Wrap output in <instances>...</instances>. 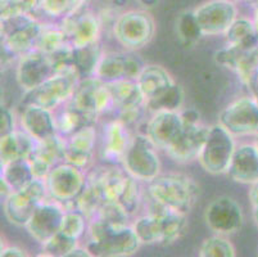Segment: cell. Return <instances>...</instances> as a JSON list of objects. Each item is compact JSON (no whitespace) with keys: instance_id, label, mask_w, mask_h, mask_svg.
Instances as JSON below:
<instances>
[{"instance_id":"obj_32","label":"cell","mask_w":258,"mask_h":257,"mask_svg":"<svg viewBox=\"0 0 258 257\" xmlns=\"http://www.w3.org/2000/svg\"><path fill=\"white\" fill-rule=\"evenodd\" d=\"M103 54L104 52H103L99 41L75 48V66H76L80 80L95 76V71H97Z\"/></svg>"},{"instance_id":"obj_11","label":"cell","mask_w":258,"mask_h":257,"mask_svg":"<svg viewBox=\"0 0 258 257\" xmlns=\"http://www.w3.org/2000/svg\"><path fill=\"white\" fill-rule=\"evenodd\" d=\"M219 124L234 136L258 135V102L252 95L236 99L221 111Z\"/></svg>"},{"instance_id":"obj_17","label":"cell","mask_w":258,"mask_h":257,"mask_svg":"<svg viewBox=\"0 0 258 257\" xmlns=\"http://www.w3.org/2000/svg\"><path fill=\"white\" fill-rule=\"evenodd\" d=\"M144 66L138 57L130 53H104L95 71V77L105 84L119 80H137Z\"/></svg>"},{"instance_id":"obj_12","label":"cell","mask_w":258,"mask_h":257,"mask_svg":"<svg viewBox=\"0 0 258 257\" xmlns=\"http://www.w3.org/2000/svg\"><path fill=\"white\" fill-rule=\"evenodd\" d=\"M205 221L213 233L231 235L243 228L244 214L236 199L227 195L215 198L205 211Z\"/></svg>"},{"instance_id":"obj_2","label":"cell","mask_w":258,"mask_h":257,"mask_svg":"<svg viewBox=\"0 0 258 257\" xmlns=\"http://www.w3.org/2000/svg\"><path fill=\"white\" fill-rule=\"evenodd\" d=\"M89 242L86 248L91 256L125 257L133 256L142 246L133 225H114L100 219H93L88 226Z\"/></svg>"},{"instance_id":"obj_8","label":"cell","mask_w":258,"mask_h":257,"mask_svg":"<svg viewBox=\"0 0 258 257\" xmlns=\"http://www.w3.org/2000/svg\"><path fill=\"white\" fill-rule=\"evenodd\" d=\"M80 77L76 74H55L34 90L26 91L22 105H36L48 110H57L70 102Z\"/></svg>"},{"instance_id":"obj_13","label":"cell","mask_w":258,"mask_h":257,"mask_svg":"<svg viewBox=\"0 0 258 257\" xmlns=\"http://www.w3.org/2000/svg\"><path fill=\"white\" fill-rule=\"evenodd\" d=\"M70 103L97 119L103 113L114 110L113 99L107 84L95 76L80 80Z\"/></svg>"},{"instance_id":"obj_43","label":"cell","mask_w":258,"mask_h":257,"mask_svg":"<svg viewBox=\"0 0 258 257\" xmlns=\"http://www.w3.org/2000/svg\"><path fill=\"white\" fill-rule=\"evenodd\" d=\"M41 13L53 20H62L70 14L69 0H41Z\"/></svg>"},{"instance_id":"obj_37","label":"cell","mask_w":258,"mask_h":257,"mask_svg":"<svg viewBox=\"0 0 258 257\" xmlns=\"http://www.w3.org/2000/svg\"><path fill=\"white\" fill-rule=\"evenodd\" d=\"M236 74L258 102V46L244 57Z\"/></svg>"},{"instance_id":"obj_50","label":"cell","mask_w":258,"mask_h":257,"mask_svg":"<svg viewBox=\"0 0 258 257\" xmlns=\"http://www.w3.org/2000/svg\"><path fill=\"white\" fill-rule=\"evenodd\" d=\"M248 197H249V201H250V203H252V206L258 207V181L250 185L249 194H248Z\"/></svg>"},{"instance_id":"obj_53","label":"cell","mask_w":258,"mask_h":257,"mask_svg":"<svg viewBox=\"0 0 258 257\" xmlns=\"http://www.w3.org/2000/svg\"><path fill=\"white\" fill-rule=\"evenodd\" d=\"M253 220L258 228V207H253Z\"/></svg>"},{"instance_id":"obj_6","label":"cell","mask_w":258,"mask_h":257,"mask_svg":"<svg viewBox=\"0 0 258 257\" xmlns=\"http://www.w3.org/2000/svg\"><path fill=\"white\" fill-rule=\"evenodd\" d=\"M43 22L30 14L2 20V42L6 53L20 58L23 54L34 50L36 46Z\"/></svg>"},{"instance_id":"obj_24","label":"cell","mask_w":258,"mask_h":257,"mask_svg":"<svg viewBox=\"0 0 258 257\" xmlns=\"http://www.w3.org/2000/svg\"><path fill=\"white\" fill-rule=\"evenodd\" d=\"M21 129L29 133L36 141L57 135V120L54 111L36 105L23 106L21 113Z\"/></svg>"},{"instance_id":"obj_23","label":"cell","mask_w":258,"mask_h":257,"mask_svg":"<svg viewBox=\"0 0 258 257\" xmlns=\"http://www.w3.org/2000/svg\"><path fill=\"white\" fill-rule=\"evenodd\" d=\"M133 136L127 125L121 120L113 119L108 121L103 127L102 159L108 165L122 164Z\"/></svg>"},{"instance_id":"obj_47","label":"cell","mask_w":258,"mask_h":257,"mask_svg":"<svg viewBox=\"0 0 258 257\" xmlns=\"http://www.w3.org/2000/svg\"><path fill=\"white\" fill-rule=\"evenodd\" d=\"M180 115H181L182 120H184L185 124H199L201 122V115L197 110L194 108H186V110L180 111Z\"/></svg>"},{"instance_id":"obj_56","label":"cell","mask_w":258,"mask_h":257,"mask_svg":"<svg viewBox=\"0 0 258 257\" xmlns=\"http://www.w3.org/2000/svg\"><path fill=\"white\" fill-rule=\"evenodd\" d=\"M230 2H234V3H235V2H239V0H230Z\"/></svg>"},{"instance_id":"obj_45","label":"cell","mask_w":258,"mask_h":257,"mask_svg":"<svg viewBox=\"0 0 258 257\" xmlns=\"http://www.w3.org/2000/svg\"><path fill=\"white\" fill-rule=\"evenodd\" d=\"M0 116H2V120H0V125H2L0 126V129H2L0 133H2V135H7V134L16 130L15 115L8 107H2Z\"/></svg>"},{"instance_id":"obj_40","label":"cell","mask_w":258,"mask_h":257,"mask_svg":"<svg viewBox=\"0 0 258 257\" xmlns=\"http://www.w3.org/2000/svg\"><path fill=\"white\" fill-rule=\"evenodd\" d=\"M88 218L84 215L83 212L79 211L77 209L70 210V211H66L59 232L80 240L88 230Z\"/></svg>"},{"instance_id":"obj_16","label":"cell","mask_w":258,"mask_h":257,"mask_svg":"<svg viewBox=\"0 0 258 257\" xmlns=\"http://www.w3.org/2000/svg\"><path fill=\"white\" fill-rule=\"evenodd\" d=\"M67 210L63 203L54 201H44L36 207L31 219L25 226L29 234L40 244H44L54 234H57L62 226L63 218Z\"/></svg>"},{"instance_id":"obj_15","label":"cell","mask_w":258,"mask_h":257,"mask_svg":"<svg viewBox=\"0 0 258 257\" xmlns=\"http://www.w3.org/2000/svg\"><path fill=\"white\" fill-rule=\"evenodd\" d=\"M59 26L75 48L98 42L102 34V22L97 14L83 8L60 20Z\"/></svg>"},{"instance_id":"obj_49","label":"cell","mask_w":258,"mask_h":257,"mask_svg":"<svg viewBox=\"0 0 258 257\" xmlns=\"http://www.w3.org/2000/svg\"><path fill=\"white\" fill-rule=\"evenodd\" d=\"M89 0H69L70 3V14L80 11V9L85 8Z\"/></svg>"},{"instance_id":"obj_28","label":"cell","mask_w":258,"mask_h":257,"mask_svg":"<svg viewBox=\"0 0 258 257\" xmlns=\"http://www.w3.org/2000/svg\"><path fill=\"white\" fill-rule=\"evenodd\" d=\"M107 86L113 99L114 111L145 107L147 99L137 80H119V81L107 82Z\"/></svg>"},{"instance_id":"obj_51","label":"cell","mask_w":258,"mask_h":257,"mask_svg":"<svg viewBox=\"0 0 258 257\" xmlns=\"http://www.w3.org/2000/svg\"><path fill=\"white\" fill-rule=\"evenodd\" d=\"M75 256H83V257H91V253L89 252V249L85 247H81L79 244V246L76 247V248L74 249V251L71 252V253L69 254V257H75Z\"/></svg>"},{"instance_id":"obj_3","label":"cell","mask_w":258,"mask_h":257,"mask_svg":"<svg viewBox=\"0 0 258 257\" xmlns=\"http://www.w3.org/2000/svg\"><path fill=\"white\" fill-rule=\"evenodd\" d=\"M147 195L167 209L187 214L196 204L199 187L184 174H159L147 183Z\"/></svg>"},{"instance_id":"obj_19","label":"cell","mask_w":258,"mask_h":257,"mask_svg":"<svg viewBox=\"0 0 258 257\" xmlns=\"http://www.w3.org/2000/svg\"><path fill=\"white\" fill-rule=\"evenodd\" d=\"M185 127L180 112L175 111H157L147 122L145 134L149 136L157 148L167 150L181 135Z\"/></svg>"},{"instance_id":"obj_36","label":"cell","mask_w":258,"mask_h":257,"mask_svg":"<svg viewBox=\"0 0 258 257\" xmlns=\"http://www.w3.org/2000/svg\"><path fill=\"white\" fill-rule=\"evenodd\" d=\"M69 37H67V35H66V32L63 31L59 25H45L44 23L41 32L37 37L35 49L49 56V54L54 53L55 50L64 46L66 44H69Z\"/></svg>"},{"instance_id":"obj_1","label":"cell","mask_w":258,"mask_h":257,"mask_svg":"<svg viewBox=\"0 0 258 257\" xmlns=\"http://www.w3.org/2000/svg\"><path fill=\"white\" fill-rule=\"evenodd\" d=\"M140 180L123 167L116 165L100 166L88 174V185L94 190L102 204L117 203L130 216L139 211L142 203Z\"/></svg>"},{"instance_id":"obj_18","label":"cell","mask_w":258,"mask_h":257,"mask_svg":"<svg viewBox=\"0 0 258 257\" xmlns=\"http://www.w3.org/2000/svg\"><path fill=\"white\" fill-rule=\"evenodd\" d=\"M54 75L48 54L34 49L18 58L16 79L25 91L34 90Z\"/></svg>"},{"instance_id":"obj_21","label":"cell","mask_w":258,"mask_h":257,"mask_svg":"<svg viewBox=\"0 0 258 257\" xmlns=\"http://www.w3.org/2000/svg\"><path fill=\"white\" fill-rule=\"evenodd\" d=\"M64 150L66 139L59 134L45 140L36 141L29 157L35 178L45 180L53 167L64 162Z\"/></svg>"},{"instance_id":"obj_38","label":"cell","mask_w":258,"mask_h":257,"mask_svg":"<svg viewBox=\"0 0 258 257\" xmlns=\"http://www.w3.org/2000/svg\"><path fill=\"white\" fill-rule=\"evenodd\" d=\"M198 254L201 257H235L236 249L225 235L216 234L203 240Z\"/></svg>"},{"instance_id":"obj_35","label":"cell","mask_w":258,"mask_h":257,"mask_svg":"<svg viewBox=\"0 0 258 257\" xmlns=\"http://www.w3.org/2000/svg\"><path fill=\"white\" fill-rule=\"evenodd\" d=\"M133 228L139 237L142 244H161L162 230L158 216L145 214L133 223Z\"/></svg>"},{"instance_id":"obj_26","label":"cell","mask_w":258,"mask_h":257,"mask_svg":"<svg viewBox=\"0 0 258 257\" xmlns=\"http://www.w3.org/2000/svg\"><path fill=\"white\" fill-rule=\"evenodd\" d=\"M35 144L36 140L23 129H16L15 131L7 135H2L0 140L2 166L16 160L29 159L34 150Z\"/></svg>"},{"instance_id":"obj_14","label":"cell","mask_w":258,"mask_h":257,"mask_svg":"<svg viewBox=\"0 0 258 257\" xmlns=\"http://www.w3.org/2000/svg\"><path fill=\"white\" fill-rule=\"evenodd\" d=\"M193 12L205 36L225 35L238 18V8L230 0H208Z\"/></svg>"},{"instance_id":"obj_20","label":"cell","mask_w":258,"mask_h":257,"mask_svg":"<svg viewBox=\"0 0 258 257\" xmlns=\"http://www.w3.org/2000/svg\"><path fill=\"white\" fill-rule=\"evenodd\" d=\"M210 127L203 124H185L184 130L177 140L165 150L166 155L179 164H187L198 160L206 139L208 136Z\"/></svg>"},{"instance_id":"obj_46","label":"cell","mask_w":258,"mask_h":257,"mask_svg":"<svg viewBox=\"0 0 258 257\" xmlns=\"http://www.w3.org/2000/svg\"><path fill=\"white\" fill-rule=\"evenodd\" d=\"M23 13L37 18V13H41V0H17Z\"/></svg>"},{"instance_id":"obj_29","label":"cell","mask_w":258,"mask_h":257,"mask_svg":"<svg viewBox=\"0 0 258 257\" xmlns=\"http://www.w3.org/2000/svg\"><path fill=\"white\" fill-rule=\"evenodd\" d=\"M225 40L229 45L238 46L244 52H252L258 46V31L253 21L238 17L225 32Z\"/></svg>"},{"instance_id":"obj_55","label":"cell","mask_w":258,"mask_h":257,"mask_svg":"<svg viewBox=\"0 0 258 257\" xmlns=\"http://www.w3.org/2000/svg\"><path fill=\"white\" fill-rule=\"evenodd\" d=\"M255 145H257V148H258V135H255V143H254Z\"/></svg>"},{"instance_id":"obj_39","label":"cell","mask_w":258,"mask_h":257,"mask_svg":"<svg viewBox=\"0 0 258 257\" xmlns=\"http://www.w3.org/2000/svg\"><path fill=\"white\" fill-rule=\"evenodd\" d=\"M79 246V240L58 232L43 244V253L40 256L69 257V254Z\"/></svg>"},{"instance_id":"obj_10","label":"cell","mask_w":258,"mask_h":257,"mask_svg":"<svg viewBox=\"0 0 258 257\" xmlns=\"http://www.w3.org/2000/svg\"><path fill=\"white\" fill-rule=\"evenodd\" d=\"M86 183L88 175L85 170L66 161L53 167L45 179L49 197L63 204L76 202L79 195L85 189Z\"/></svg>"},{"instance_id":"obj_31","label":"cell","mask_w":258,"mask_h":257,"mask_svg":"<svg viewBox=\"0 0 258 257\" xmlns=\"http://www.w3.org/2000/svg\"><path fill=\"white\" fill-rule=\"evenodd\" d=\"M35 179L31 162L29 159L12 161L2 166V179L11 188L12 192L27 187Z\"/></svg>"},{"instance_id":"obj_30","label":"cell","mask_w":258,"mask_h":257,"mask_svg":"<svg viewBox=\"0 0 258 257\" xmlns=\"http://www.w3.org/2000/svg\"><path fill=\"white\" fill-rule=\"evenodd\" d=\"M55 120H57L58 134L66 139L81 130L83 127L89 126V125H95L98 119L80 111L79 108L67 102L55 116Z\"/></svg>"},{"instance_id":"obj_22","label":"cell","mask_w":258,"mask_h":257,"mask_svg":"<svg viewBox=\"0 0 258 257\" xmlns=\"http://www.w3.org/2000/svg\"><path fill=\"white\" fill-rule=\"evenodd\" d=\"M97 145L95 125H89L66 138L64 161L79 169L88 170L94 161Z\"/></svg>"},{"instance_id":"obj_52","label":"cell","mask_w":258,"mask_h":257,"mask_svg":"<svg viewBox=\"0 0 258 257\" xmlns=\"http://www.w3.org/2000/svg\"><path fill=\"white\" fill-rule=\"evenodd\" d=\"M137 2L144 8H152V7L157 6V3H158V0H137Z\"/></svg>"},{"instance_id":"obj_4","label":"cell","mask_w":258,"mask_h":257,"mask_svg":"<svg viewBox=\"0 0 258 257\" xmlns=\"http://www.w3.org/2000/svg\"><path fill=\"white\" fill-rule=\"evenodd\" d=\"M156 34V22L149 12L131 9L121 13L113 23L114 39L126 50H139L147 46Z\"/></svg>"},{"instance_id":"obj_54","label":"cell","mask_w":258,"mask_h":257,"mask_svg":"<svg viewBox=\"0 0 258 257\" xmlns=\"http://www.w3.org/2000/svg\"><path fill=\"white\" fill-rule=\"evenodd\" d=\"M253 22H254V25H255V28H257V31H258V7H257V9H255V13H254V20H253Z\"/></svg>"},{"instance_id":"obj_25","label":"cell","mask_w":258,"mask_h":257,"mask_svg":"<svg viewBox=\"0 0 258 257\" xmlns=\"http://www.w3.org/2000/svg\"><path fill=\"white\" fill-rule=\"evenodd\" d=\"M227 175L239 184H252L258 181V148L255 144L236 145L230 162Z\"/></svg>"},{"instance_id":"obj_9","label":"cell","mask_w":258,"mask_h":257,"mask_svg":"<svg viewBox=\"0 0 258 257\" xmlns=\"http://www.w3.org/2000/svg\"><path fill=\"white\" fill-rule=\"evenodd\" d=\"M48 195L45 180L35 178L27 187L12 192L4 198L3 210L7 220L16 226H26L36 207Z\"/></svg>"},{"instance_id":"obj_42","label":"cell","mask_w":258,"mask_h":257,"mask_svg":"<svg viewBox=\"0 0 258 257\" xmlns=\"http://www.w3.org/2000/svg\"><path fill=\"white\" fill-rule=\"evenodd\" d=\"M248 52H244L241 49H239L238 46L229 45L226 44V46L220 50H217L215 53V62L217 63L221 67L227 68V70H231L234 72H236L240 66L241 61L244 60V57L247 56Z\"/></svg>"},{"instance_id":"obj_48","label":"cell","mask_w":258,"mask_h":257,"mask_svg":"<svg viewBox=\"0 0 258 257\" xmlns=\"http://www.w3.org/2000/svg\"><path fill=\"white\" fill-rule=\"evenodd\" d=\"M2 257H25L27 256L25 251L22 248L17 246H7L4 248H2Z\"/></svg>"},{"instance_id":"obj_34","label":"cell","mask_w":258,"mask_h":257,"mask_svg":"<svg viewBox=\"0 0 258 257\" xmlns=\"http://www.w3.org/2000/svg\"><path fill=\"white\" fill-rule=\"evenodd\" d=\"M185 102V91L180 84H173L170 89L159 95L158 98L148 100L145 103L147 111H151L152 113L157 111H175L180 112Z\"/></svg>"},{"instance_id":"obj_27","label":"cell","mask_w":258,"mask_h":257,"mask_svg":"<svg viewBox=\"0 0 258 257\" xmlns=\"http://www.w3.org/2000/svg\"><path fill=\"white\" fill-rule=\"evenodd\" d=\"M137 81L147 102L158 98L175 84L170 72L159 65H145L137 77Z\"/></svg>"},{"instance_id":"obj_44","label":"cell","mask_w":258,"mask_h":257,"mask_svg":"<svg viewBox=\"0 0 258 257\" xmlns=\"http://www.w3.org/2000/svg\"><path fill=\"white\" fill-rule=\"evenodd\" d=\"M0 13H2V20H9V18H15L21 14H25L17 0H2Z\"/></svg>"},{"instance_id":"obj_5","label":"cell","mask_w":258,"mask_h":257,"mask_svg":"<svg viewBox=\"0 0 258 257\" xmlns=\"http://www.w3.org/2000/svg\"><path fill=\"white\" fill-rule=\"evenodd\" d=\"M235 149V136L221 124H216L210 127L198 161L202 169L211 175L226 174Z\"/></svg>"},{"instance_id":"obj_41","label":"cell","mask_w":258,"mask_h":257,"mask_svg":"<svg viewBox=\"0 0 258 257\" xmlns=\"http://www.w3.org/2000/svg\"><path fill=\"white\" fill-rule=\"evenodd\" d=\"M49 60H50L51 66H53L54 75L76 74L79 76L76 66H75V46L70 42L54 52V53L49 54Z\"/></svg>"},{"instance_id":"obj_33","label":"cell","mask_w":258,"mask_h":257,"mask_svg":"<svg viewBox=\"0 0 258 257\" xmlns=\"http://www.w3.org/2000/svg\"><path fill=\"white\" fill-rule=\"evenodd\" d=\"M176 34L184 46H193L205 36L193 11H185L176 18Z\"/></svg>"},{"instance_id":"obj_7","label":"cell","mask_w":258,"mask_h":257,"mask_svg":"<svg viewBox=\"0 0 258 257\" xmlns=\"http://www.w3.org/2000/svg\"><path fill=\"white\" fill-rule=\"evenodd\" d=\"M122 166L130 175L145 183L159 175L161 160L156 144L147 134L138 133L133 136L122 160Z\"/></svg>"}]
</instances>
